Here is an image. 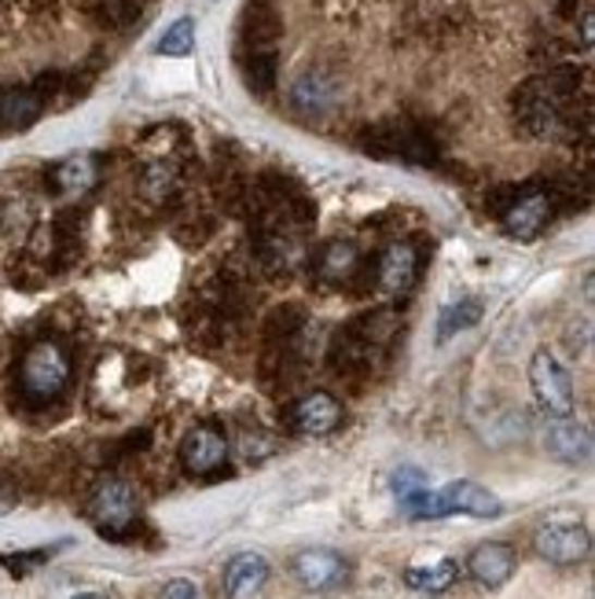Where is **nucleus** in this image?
<instances>
[{
    "label": "nucleus",
    "instance_id": "nucleus-1",
    "mask_svg": "<svg viewBox=\"0 0 595 599\" xmlns=\"http://www.w3.org/2000/svg\"><path fill=\"white\" fill-rule=\"evenodd\" d=\"M71 353L63 350V342L56 339H37L29 342L23 360L15 371V387L23 401L29 405H48V401L63 398V390L71 387Z\"/></svg>",
    "mask_w": 595,
    "mask_h": 599
},
{
    "label": "nucleus",
    "instance_id": "nucleus-2",
    "mask_svg": "<svg viewBox=\"0 0 595 599\" xmlns=\"http://www.w3.org/2000/svg\"><path fill=\"white\" fill-rule=\"evenodd\" d=\"M88 518L104 537H125L136 523V497L122 478H104L88 497Z\"/></svg>",
    "mask_w": 595,
    "mask_h": 599
},
{
    "label": "nucleus",
    "instance_id": "nucleus-3",
    "mask_svg": "<svg viewBox=\"0 0 595 599\" xmlns=\"http://www.w3.org/2000/svg\"><path fill=\"white\" fill-rule=\"evenodd\" d=\"M530 387L537 405L548 412L551 419H562L573 412V382L570 371L551 357L548 350L533 353V365H530Z\"/></svg>",
    "mask_w": 595,
    "mask_h": 599
},
{
    "label": "nucleus",
    "instance_id": "nucleus-4",
    "mask_svg": "<svg viewBox=\"0 0 595 599\" xmlns=\"http://www.w3.org/2000/svg\"><path fill=\"white\" fill-rule=\"evenodd\" d=\"M551 192H541V188H530V192H519L511 195V203L500 210V224L511 240H533L548 229L551 221Z\"/></svg>",
    "mask_w": 595,
    "mask_h": 599
},
{
    "label": "nucleus",
    "instance_id": "nucleus-5",
    "mask_svg": "<svg viewBox=\"0 0 595 599\" xmlns=\"http://www.w3.org/2000/svg\"><path fill=\"white\" fill-rule=\"evenodd\" d=\"M287 424H291L294 435L324 438L342 424V405L339 398H331L327 390H313V394L298 398L294 405L287 408Z\"/></svg>",
    "mask_w": 595,
    "mask_h": 599
},
{
    "label": "nucleus",
    "instance_id": "nucleus-6",
    "mask_svg": "<svg viewBox=\"0 0 595 599\" xmlns=\"http://www.w3.org/2000/svg\"><path fill=\"white\" fill-rule=\"evenodd\" d=\"M537 555L555 566H573L588 555L592 537L581 523H548L537 529Z\"/></svg>",
    "mask_w": 595,
    "mask_h": 599
},
{
    "label": "nucleus",
    "instance_id": "nucleus-7",
    "mask_svg": "<svg viewBox=\"0 0 595 599\" xmlns=\"http://www.w3.org/2000/svg\"><path fill=\"white\" fill-rule=\"evenodd\" d=\"M294 577L309 592H335L350 577V563L331 548H309V552L294 555Z\"/></svg>",
    "mask_w": 595,
    "mask_h": 599
},
{
    "label": "nucleus",
    "instance_id": "nucleus-8",
    "mask_svg": "<svg viewBox=\"0 0 595 599\" xmlns=\"http://www.w3.org/2000/svg\"><path fill=\"white\" fill-rule=\"evenodd\" d=\"M228 460V441L217 427H195L187 430V438L181 441V464L187 475H214V470H221Z\"/></svg>",
    "mask_w": 595,
    "mask_h": 599
},
{
    "label": "nucleus",
    "instance_id": "nucleus-9",
    "mask_svg": "<svg viewBox=\"0 0 595 599\" xmlns=\"http://www.w3.org/2000/svg\"><path fill=\"white\" fill-rule=\"evenodd\" d=\"M514 566H519V555H514L511 545L503 541H489V545H478L467 559V571L471 577L478 582L482 588H500L511 582Z\"/></svg>",
    "mask_w": 595,
    "mask_h": 599
},
{
    "label": "nucleus",
    "instance_id": "nucleus-10",
    "mask_svg": "<svg viewBox=\"0 0 595 599\" xmlns=\"http://www.w3.org/2000/svg\"><path fill=\"white\" fill-rule=\"evenodd\" d=\"M375 277H379L382 291L404 294L420 277V254H415L412 243H390L375 261Z\"/></svg>",
    "mask_w": 595,
    "mask_h": 599
},
{
    "label": "nucleus",
    "instance_id": "nucleus-11",
    "mask_svg": "<svg viewBox=\"0 0 595 599\" xmlns=\"http://www.w3.org/2000/svg\"><path fill=\"white\" fill-rule=\"evenodd\" d=\"M441 512L445 515H474V518H496L503 512V504L496 500L489 489H482L478 482H449L445 489H438Z\"/></svg>",
    "mask_w": 595,
    "mask_h": 599
},
{
    "label": "nucleus",
    "instance_id": "nucleus-12",
    "mask_svg": "<svg viewBox=\"0 0 595 599\" xmlns=\"http://www.w3.org/2000/svg\"><path fill=\"white\" fill-rule=\"evenodd\" d=\"M356 269H361V254L345 240H327L324 247L313 254V277L320 283H331V288L353 280Z\"/></svg>",
    "mask_w": 595,
    "mask_h": 599
},
{
    "label": "nucleus",
    "instance_id": "nucleus-13",
    "mask_svg": "<svg viewBox=\"0 0 595 599\" xmlns=\"http://www.w3.org/2000/svg\"><path fill=\"white\" fill-rule=\"evenodd\" d=\"M269 582V563L254 552L235 555L232 563L224 566V596L228 599H254Z\"/></svg>",
    "mask_w": 595,
    "mask_h": 599
},
{
    "label": "nucleus",
    "instance_id": "nucleus-14",
    "mask_svg": "<svg viewBox=\"0 0 595 599\" xmlns=\"http://www.w3.org/2000/svg\"><path fill=\"white\" fill-rule=\"evenodd\" d=\"M544 445H548V453L555 460H562V464H584V460L592 456V435L588 427L573 424L570 416L555 419L548 427V438H544Z\"/></svg>",
    "mask_w": 595,
    "mask_h": 599
},
{
    "label": "nucleus",
    "instance_id": "nucleus-15",
    "mask_svg": "<svg viewBox=\"0 0 595 599\" xmlns=\"http://www.w3.org/2000/svg\"><path fill=\"white\" fill-rule=\"evenodd\" d=\"M41 118V96L34 88H0V125L26 130Z\"/></svg>",
    "mask_w": 595,
    "mask_h": 599
},
{
    "label": "nucleus",
    "instance_id": "nucleus-16",
    "mask_svg": "<svg viewBox=\"0 0 595 599\" xmlns=\"http://www.w3.org/2000/svg\"><path fill=\"white\" fill-rule=\"evenodd\" d=\"M456 577H460V563L434 559V563L409 566V571H404V585L415 588V592H445V588L456 585Z\"/></svg>",
    "mask_w": 595,
    "mask_h": 599
},
{
    "label": "nucleus",
    "instance_id": "nucleus-17",
    "mask_svg": "<svg viewBox=\"0 0 595 599\" xmlns=\"http://www.w3.org/2000/svg\"><path fill=\"white\" fill-rule=\"evenodd\" d=\"M280 34H283V26H280V15H276L272 8H265V4L246 8V15H243V41L251 45V52H257V48H269Z\"/></svg>",
    "mask_w": 595,
    "mask_h": 599
},
{
    "label": "nucleus",
    "instance_id": "nucleus-18",
    "mask_svg": "<svg viewBox=\"0 0 595 599\" xmlns=\"http://www.w3.org/2000/svg\"><path fill=\"white\" fill-rule=\"evenodd\" d=\"M305 328V313L298 306H280L269 313V320H265V346H294L298 335H302Z\"/></svg>",
    "mask_w": 595,
    "mask_h": 599
},
{
    "label": "nucleus",
    "instance_id": "nucleus-19",
    "mask_svg": "<svg viewBox=\"0 0 595 599\" xmlns=\"http://www.w3.org/2000/svg\"><path fill=\"white\" fill-rule=\"evenodd\" d=\"M93 181H96V170H93V162H88V159L59 162L52 170V184L63 195H82V192L93 188Z\"/></svg>",
    "mask_w": 595,
    "mask_h": 599
},
{
    "label": "nucleus",
    "instance_id": "nucleus-20",
    "mask_svg": "<svg viewBox=\"0 0 595 599\" xmlns=\"http://www.w3.org/2000/svg\"><path fill=\"white\" fill-rule=\"evenodd\" d=\"M93 19L107 29H125L141 19V4L136 0H96Z\"/></svg>",
    "mask_w": 595,
    "mask_h": 599
},
{
    "label": "nucleus",
    "instance_id": "nucleus-21",
    "mask_svg": "<svg viewBox=\"0 0 595 599\" xmlns=\"http://www.w3.org/2000/svg\"><path fill=\"white\" fill-rule=\"evenodd\" d=\"M482 317V302H474V298H463V302H456V306H449L441 313V323H438V339H452L456 331H463V328H471V323H478Z\"/></svg>",
    "mask_w": 595,
    "mask_h": 599
},
{
    "label": "nucleus",
    "instance_id": "nucleus-22",
    "mask_svg": "<svg viewBox=\"0 0 595 599\" xmlns=\"http://www.w3.org/2000/svg\"><path fill=\"white\" fill-rule=\"evenodd\" d=\"M243 74H246V85L254 88V93H272V85H276V56L269 52V48H257V52L246 59V66H243Z\"/></svg>",
    "mask_w": 595,
    "mask_h": 599
},
{
    "label": "nucleus",
    "instance_id": "nucleus-23",
    "mask_svg": "<svg viewBox=\"0 0 595 599\" xmlns=\"http://www.w3.org/2000/svg\"><path fill=\"white\" fill-rule=\"evenodd\" d=\"M192 48H195V23L192 19H177V23L162 34V41H158V52L162 56H187Z\"/></svg>",
    "mask_w": 595,
    "mask_h": 599
},
{
    "label": "nucleus",
    "instance_id": "nucleus-24",
    "mask_svg": "<svg viewBox=\"0 0 595 599\" xmlns=\"http://www.w3.org/2000/svg\"><path fill=\"white\" fill-rule=\"evenodd\" d=\"M141 188L147 199H155V203H162L166 195H173L177 188V173H173V166H151L144 176H141Z\"/></svg>",
    "mask_w": 595,
    "mask_h": 599
},
{
    "label": "nucleus",
    "instance_id": "nucleus-25",
    "mask_svg": "<svg viewBox=\"0 0 595 599\" xmlns=\"http://www.w3.org/2000/svg\"><path fill=\"white\" fill-rule=\"evenodd\" d=\"M162 599H203L195 582H187V577H173L170 585L162 588Z\"/></svg>",
    "mask_w": 595,
    "mask_h": 599
},
{
    "label": "nucleus",
    "instance_id": "nucleus-26",
    "mask_svg": "<svg viewBox=\"0 0 595 599\" xmlns=\"http://www.w3.org/2000/svg\"><path fill=\"white\" fill-rule=\"evenodd\" d=\"M45 555H52V552H26V555H4V566L12 574H19L23 577L29 566H41L45 563Z\"/></svg>",
    "mask_w": 595,
    "mask_h": 599
},
{
    "label": "nucleus",
    "instance_id": "nucleus-27",
    "mask_svg": "<svg viewBox=\"0 0 595 599\" xmlns=\"http://www.w3.org/2000/svg\"><path fill=\"white\" fill-rule=\"evenodd\" d=\"M74 599H107V596H99V592H82V596H74Z\"/></svg>",
    "mask_w": 595,
    "mask_h": 599
}]
</instances>
